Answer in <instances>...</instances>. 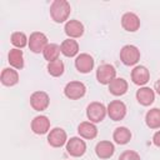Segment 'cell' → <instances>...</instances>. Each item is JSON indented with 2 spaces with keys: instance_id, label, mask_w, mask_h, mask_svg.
<instances>
[{
  "instance_id": "4fadbf2b",
  "label": "cell",
  "mask_w": 160,
  "mask_h": 160,
  "mask_svg": "<svg viewBox=\"0 0 160 160\" xmlns=\"http://www.w3.org/2000/svg\"><path fill=\"white\" fill-rule=\"evenodd\" d=\"M31 130L36 135H44L50 130V120L45 115H38L31 121Z\"/></svg>"
},
{
  "instance_id": "5bb4252c",
  "label": "cell",
  "mask_w": 160,
  "mask_h": 160,
  "mask_svg": "<svg viewBox=\"0 0 160 160\" xmlns=\"http://www.w3.org/2000/svg\"><path fill=\"white\" fill-rule=\"evenodd\" d=\"M121 26L129 32H135L140 28V19L135 12H125L121 16Z\"/></svg>"
},
{
  "instance_id": "44dd1931",
  "label": "cell",
  "mask_w": 160,
  "mask_h": 160,
  "mask_svg": "<svg viewBox=\"0 0 160 160\" xmlns=\"http://www.w3.org/2000/svg\"><path fill=\"white\" fill-rule=\"evenodd\" d=\"M1 84L5 86H14L19 82V74L14 68H5L1 71Z\"/></svg>"
},
{
  "instance_id": "6da1fadb",
  "label": "cell",
  "mask_w": 160,
  "mask_h": 160,
  "mask_svg": "<svg viewBox=\"0 0 160 160\" xmlns=\"http://www.w3.org/2000/svg\"><path fill=\"white\" fill-rule=\"evenodd\" d=\"M70 11L71 6L66 0H54L50 5V16L58 24L65 22L70 16Z\"/></svg>"
},
{
  "instance_id": "ba28073f",
  "label": "cell",
  "mask_w": 160,
  "mask_h": 160,
  "mask_svg": "<svg viewBox=\"0 0 160 160\" xmlns=\"http://www.w3.org/2000/svg\"><path fill=\"white\" fill-rule=\"evenodd\" d=\"M116 78V70L111 64H102L96 70V80L102 85H109Z\"/></svg>"
},
{
  "instance_id": "e0dca14e",
  "label": "cell",
  "mask_w": 160,
  "mask_h": 160,
  "mask_svg": "<svg viewBox=\"0 0 160 160\" xmlns=\"http://www.w3.org/2000/svg\"><path fill=\"white\" fill-rule=\"evenodd\" d=\"M115 152V146L111 141L102 140L99 141L95 146V154L100 159H110Z\"/></svg>"
},
{
  "instance_id": "9c48e42d",
  "label": "cell",
  "mask_w": 160,
  "mask_h": 160,
  "mask_svg": "<svg viewBox=\"0 0 160 160\" xmlns=\"http://www.w3.org/2000/svg\"><path fill=\"white\" fill-rule=\"evenodd\" d=\"M50 104V98L48 95V92L45 91H34L30 96V105L34 110L36 111H44L48 109Z\"/></svg>"
},
{
  "instance_id": "30bf717a",
  "label": "cell",
  "mask_w": 160,
  "mask_h": 160,
  "mask_svg": "<svg viewBox=\"0 0 160 160\" xmlns=\"http://www.w3.org/2000/svg\"><path fill=\"white\" fill-rule=\"evenodd\" d=\"M48 142L52 148H61L68 142L66 131L61 128H54L48 134Z\"/></svg>"
},
{
  "instance_id": "3957f363",
  "label": "cell",
  "mask_w": 160,
  "mask_h": 160,
  "mask_svg": "<svg viewBox=\"0 0 160 160\" xmlns=\"http://www.w3.org/2000/svg\"><path fill=\"white\" fill-rule=\"evenodd\" d=\"M120 60L126 66L136 65L140 60V50L135 45H125L120 50Z\"/></svg>"
},
{
  "instance_id": "7402d4cb",
  "label": "cell",
  "mask_w": 160,
  "mask_h": 160,
  "mask_svg": "<svg viewBox=\"0 0 160 160\" xmlns=\"http://www.w3.org/2000/svg\"><path fill=\"white\" fill-rule=\"evenodd\" d=\"M128 81L122 78H115L110 84H109V91L114 96H121L128 91Z\"/></svg>"
},
{
  "instance_id": "d4e9b609",
  "label": "cell",
  "mask_w": 160,
  "mask_h": 160,
  "mask_svg": "<svg viewBox=\"0 0 160 160\" xmlns=\"http://www.w3.org/2000/svg\"><path fill=\"white\" fill-rule=\"evenodd\" d=\"M60 45L58 44H54V42H50L46 45V48L44 49L42 51V56L45 60H48V62H51V61H55L59 59L60 56Z\"/></svg>"
},
{
  "instance_id": "52a82bcc",
  "label": "cell",
  "mask_w": 160,
  "mask_h": 160,
  "mask_svg": "<svg viewBox=\"0 0 160 160\" xmlns=\"http://www.w3.org/2000/svg\"><path fill=\"white\" fill-rule=\"evenodd\" d=\"M108 116L114 121H120L126 115V105L121 100H112L106 106Z\"/></svg>"
},
{
  "instance_id": "f1b7e54d",
  "label": "cell",
  "mask_w": 160,
  "mask_h": 160,
  "mask_svg": "<svg viewBox=\"0 0 160 160\" xmlns=\"http://www.w3.org/2000/svg\"><path fill=\"white\" fill-rule=\"evenodd\" d=\"M152 142H154L155 146L160 148V130H158V131L154 134V136H152Z\"/></svg>"
},
{
  "instance_id": "8992f818",
  "label": "cell",
  "mask_w": 160,
  "mask_h": 160,
  "mask_svg": "<svg viewBox=\"0 0 160 160\" xmlns=\"http://www.w3.org/2000/svg\"><path fill=\"white\" fill-rule=\"evenodd\" d=\"M86 92V86L81 81H70L65 85L64 94L70 100H78L81 99Z\"/></svg>"
},
{
  "instance_id": "83f0119b",
  "label": "cell",
  "mask_w": 160,
  "mask_h": 160,
  "mask_svg": "<svg viewBox=\"0 0 160 160\" xmlns=\"http://www.w3.org/2000/svg\"><path fill=\"white\" fill-rule=\"evenodd\" d=\"M119 160H141L140 155L134 150H125L119 156Z\"/></svg>"
},
{
  "instance_id": "f546056e",
  "label": "cell",
  "mask_w": 160,
  "mask_h": 160,
  "mask_svg": "<svg viewBox=\"0 0 160 160\" xmlns=\"http://www.w3.org/2000/svg\"><path fill=\"white\" fill-rule=\"evenodd\" d=\"M155 90H156V92L160 95V79L155 82Z\"/></svg>"
},
{
  "instance_id": "5b68a950",
  "label": "cell",
  "mask_w": 160,
  "mask_h": 160,
  "mask_svg": "<svg viewBox=\"0 0 160 160\" xmlns=\"http://www.w3.org/2000/svg\"><path fill=\"white\" fill-rule=\"evenodd\" d=\"M66 152L72 158H80L86 151V142L78 136H72L66 142Z\"/></svg>"
},
{
  "instance_id": "ac0fdd59",
  "label": "cell",
  "mask_w": 160,
  "mask_h": 160,
  "mask_svg": "<svg viewBox=\"0 0 160 160\" xmlns=\"http://www.w3.org/2000/svg\"><path fill=\"white\" fill-rule=\"evenodd\" d=\"M78 132L82 139H94L98 135V128L91 121H82L78 126Z\"/></svg>"
},
{
  "instance_id": "603a6c76",
  "label": "cell",
  "mask_w": 160,
  "mask_h": 160,
  "mask_svg": "<svg viewBox=\"0 0 160 160\" xmlns=\"http://www.w3.org/2000/svg\"><path fill=\"white\" fill-rule=\"evenodd\" d=\"M112 139L119 145H125L131 140V131L125 126H119L114 130Z\"/></svg>"
},
{
  "instance_id": "7c38bea8",
  "label": "cell",
  "mask_w": 160,
  "mask_h": 160,
  "mask_svg": "<svg viewBox=\"0 0 160 160\" xmlns=\"http://www.w3.org/2000/svg\"><path fill=\"white\" fill-rule=\"evenodd\" d=\"M150 80V72L148 70V68L142 66V65H136L132 70H131V81L135 85H139L140 88L144 86L148 81Z\"/></svg>"
},
{
  "instance_id": "277c9868",
  "label": "cell",
  "mask_w": 160,
  "mask_h": 160,
  "mask_svg": "<svg viewBox=\"0 0 160 160\" xmlns=\"http://www.w3.org/2000/svg\"><path fill=\"white\" fill-rule=\"evenodd\" d=\"M48 44H49L48 42V36L44 32H41V31H34L29 36V44H28V46L35 54L42 52Z\"/></svg>"
},
{
  "instance_id": "4316f807",
  "label": "cell",
  "mask_w": 160,
  "mask_h": 160,
  "mask_svg": "<svg viewBox=\"0 0 160 160\" xmlns=\"http://www.w3.org/2000/svg\"><path fill=\"white\" fill-rule=\"evenodd\" d=\"M48 72L51 75V76H54V78H59V76H61L62 74H64V70H65V65H64V62L60 60V59H58V60H55V61H51V62H48Z\"/></svg>"
},
{
  "instance_id": "2e32d148",
  "label": "cell",
  "mask_w": 160,
  "mask_h": 160,
  "mask_svg": "<svg viewBox=\"0 0 160 160\" xmlns=\"http://www.w3.org/2000/svg\"><path fill=\"white\" fill-rule=\"evenodd\" d=\"M136 100L140 105L142 106H150L154 100H155V92L151 88L148 86H141L138 91H136Z\"/></svg>"
},
{
  "instance_id": "d6986e66",
  "label": "cell",
  "mask_w": 160,
  "mask_h": 160,
  "mask_svg": "<svg viewBox=\"0 0 160 160\" xmlns=\"http://www.w3.org/2000/svg\"><path fill=\"white\" fill-rule=\"evenodd\" d=\"M60 50L66 58H74L79 55V44L74 39H65L60 45Z\"/></svg>"
},
{
  "instance_id": "9a60e30c",
  "label": "cell",
  "mask_w": 160,
  "mask_h": 160,
  "mask_svg": "<svg viewBox=\"0 0 160 160\" xmlns=\"http://www.w3.org/2000/svg\"><path fill=\"white\" fill-rule=\"evenodd\" d=\"M64 30L69 39H78L84 34V25L79 20H68L65 22Z\"/></svg>"
},
{
  "instance_id": "8fae6325",
  "label": "cell",
  "mask_w": 160,
  "mask_h": 160,
  "mask_svg": "<svg viewBox=\"0 0 160 160\" xmlns=\"http://www.w3.org/2000/svg\"><path fill=\"white\" fill-rule=\"evenodd\" d=\"M75 68L81 74H88L94 68V59L90 54L82 52L75 58Z\"/></svg>"
},
{
  "instance_id": "484cf974",
  "label": "cell",
  "mask_w": 160,
  "mask_h": 160,
  "mask_svg": "<svg viewBox=\"0 0 160 160\" xmlns=\"http://www.w3.org/2000/svg\"><path fill=\"white\" fill-rule=\"evenodd\" d=\"M10 41L16 49H22L29 44V38L22 31H15V32L11 34Z\"/></svg>"
},
{
  "instance_id": "cb8c5ba5",
  "label": "cell",
  "mask_w": 160,
  "mask_h": 160,
  "mask_svg": "<svg viewBox=\"0 0 160 160\" xmlns=\"http://www.w3.org/2000/svg\"><path fill=\"white\" fill-rule=\"evenodd\" d=\"M145 122L150 129H159L160 128V109L152 108L145 115Z\"/></svg>"
},
{
  "instance_id": "ffe728a7",
  "label": "cell",
  "mask_w": 160,
  "mask_h": 160,
  "mask_svg": "<svg viewBox=\"0 0 160 160\" xmlns=\"http://www.w3.org/2000/svg\"><path fill=\"white\" fill-rule=\"evenodd\" d=\"M8 61L10 64L11 68L16 69V70H20L24 68V54H22V50L21 49H11L8 54Z\"/></svg>"
},
{
  "instance_id": "7a4b0ae2",
  "label": "cell",
  "mask_w": 160,
  "mask_h": 160,
  "mask_svg": "<svg viewBox=\"0 0 160 160\" xmlns=\"http://www.w3.org/2000/svg\"><path fill=\"white\" fill-rule=\"evenodd\" d=\"M108 115L106 111V106L102 102L99 101H92L88 105L86 108V116L89 119V121L96 124V122H101L105 116Z\"/></svg>"
}]
</instances>
